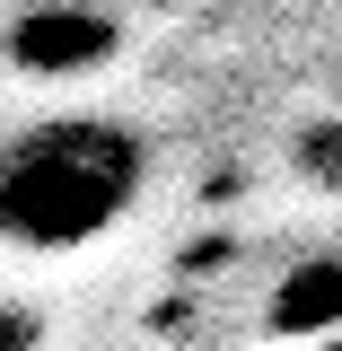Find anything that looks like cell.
<instances>
[{"instance_id": "6da1fadb", "label": "cell", "mask_w": 342, "mask_h": 351, "mask_svg": "<svg viewBox=\"0 0 342 351\" xmlns=\"http://www.w3.org/2000/svg\"><path fill=\"white\" fill-rule=\"evenodd\" d=\"M149 184V141L114 114H62L0 149V246L18 255H71L97 246L106 228Z\"/></svg>"}, {"instance_id": "7a4b0ae2", "label": "cell", "mask_w": 342, "mask_h": 351, "mask_svg": "<svg viewBox=\"0 0 342 351\" xmlns=\"http://www.w3.org/2000/svg\"><path fill=\"white\" fill-rule=\"evenodd\" d=\"M114 44H123V27H114L106 9H88V0H44L27 18H9L0 53H9V71H27V80H80V71H106V62H114Z\"/></svg>"}, {"instance_id": "3957f363", "label": "cell", "mask_w": 342, "mask_h": 351, "mask_svg": "<svg viewBox=\"0 0 342 351\" xmlns=\"http://www.w3.org/2000/svg\"><path fill=\"white\" fill-rule=\"evenodd\" d=\"M272 325H281V334H334L342 325V255L299 263V272L281 281V299H272Z\"/></svg>"}, {"instance_id": "277c9868", "label": "cell", "mask_w": 342, "mask_h": 351, "mask_svg": "<svg viewBox=\"0 0 342 351\" xmlns=\"http://www.w3.org/2000/svg\"><path fill=\"white\" fill-rule=\"evenodd\" d=\"M299 167H307V184L342 193V123H316V132H299Z\"/></svg>"}]
</instances>
